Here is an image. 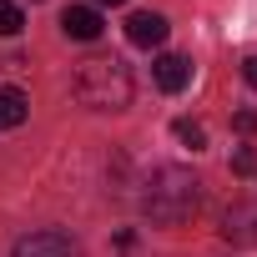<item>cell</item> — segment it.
I'll return each mask as SVG.
<instances>
[{"label": "cell", "instance_id": "cell-7", "mask_svg": "<svg viewBox=\"0 0 257 257\" xmlns=\"http://www.w3.org/2000/svg\"><path fill=\"white\" fill-rule=\"evenodd\" d=\"M61 31H66L71 41H96V36H101V11H96V6H66Z\"/></svg>", "mask_w": 257, "mask_h": 257}, {"label": "cell", "instance_id": "cell-13", "mask_svg": "<svg viewBox=\"0 0 257 257\" xmlns=\"http://www.w3.org/2000/svg\"><path fill=\"white\" fill-rule=\"evenodd\" d=\"M237 132H257V116L252 111H237Z\"/></svg>", "mask_w": 257, "mask_h": 257}, {"label": "cell", "instance_id": "cell-12", "mask_svg": "<svg viewBox=\"0 0 257 257\" xmlns=\"http://www.w3.org/2000/svg\"><path fill=\"white\" fill-rule=\"evenodd\" d=\"M242 76H247V86L257 91V56H247V61H242Z\"/></svg>", "mask_w": 257, "mask_h": 257}, {"label": "cell", "instance_id": "cell-3", "mask_svg": "<svg viewBox=\"0 0 257 257\" xmlns=\"http://www.w3.org/2000/svg\"><path fill=\"white\" fill-rule=\"evenodd\" d=\"M11 257H86V252H81V242H76L71 232H61V227H41V232L21 237Z\"/></svg>", "mask_w": 257, "mask_h": 257}, {"label": "cell", "instance_id": "cell-14", "mask_svg": "<svg viewBox=\"0 0 257 257\" xmlns=\"http://www.w3.org/2000/svg\"><path fill=\"white\" fill-rule=\"evenodd\" d=\"M96 6H126V0H96Z\"/></svg>", "mask_w": 257, "mask_h": 257}, {"label": "cell", "instance_id": "cell-6", "mask_svg": "<svg viewBox=\"0 0 257 257\" xmlns=\"http://www.w3.org/2000/svg\"><path fill=\"white\" fill-rule=\"evenodd\" d=\"M126 36H132V46H162L167 41V16H157V11H137L132 21H126Z\"/></svg>", "mask_w": 257, "mask_h": 257}, {"label": "cell", "instance_id": "cell-1", "mask_svg": "<svg viewBox=\"0 0 257 257\" xmlns=\"http://www.w3.org/2000/svg\"><path fill=\"white\" fill-rule=\"evenodd\" d=\"M202 202V182L187 172V167H157L147 177V192H142V212L157 222V227H177L197 212Z\"/></svg>", "mask_w": 257, "mask_h": 257}, {"label": "cell", "instance_id": "cell-5", "mask_svg": "<svg viewBox=\"0 0 257 257\" xmlns=\"http://www.w3.org/2000/svg\"><path fill=\"white\" fill-rule=\"evenodd\" d=\"M152 76H157V86L167 91V96H177V91H187V81H192V61L187 56H157V66H152Z\"/></svg>", "mask_w": 257, "mask_h": 257}, {"label": "cell", "instance_id": "cell-9", "mask_svg": "<svg viewBox=\"0 0 257 257\" xmlns=\"http://www.w3.org/2000/svg\"><path fill=\"white\" fill-rule=\"evenodd\" d=\"M21 26H26V11L16 0H0V36H21Z\"/></svg>", "mask_w": 257, "mask_h": 257}, {"label": "cell", "instance_id": "cell-2", "mask_svg": "<svg viewBox=\"0 0 257 257\" xmlns=\"http://www.w3.org/2000/svg\"><path fill=\"white\" fill-rule=\"evenodd\" d=\"M76 96L91 111H126L132 106V71L121 56H86L76 66Z\"/></svg>", "mask_w": 257, "mask_h": 257}, {"label": "cell", "instance_id": "cell-8", "mask_svg": "<svg viewBox=\"0 0 257 257\" xmlns=\"http://www.w3.org/2000/svg\"><path fill=\"white\" fill-rule=\"evenodd\" d=\"M26 116H31V96L16 91V86H0V132L26 126Z\"/></svg>", "mask_w": 257, "mask_h": 257}, {"label": "cell", "instance_id": "cell-11", "mask_svg": "<svg viewBox=\"0 0 257 257\" xmlns=\"http://www.w3.org/2000/svg\"><path fill=\"white\" fill-rule=\"evenodd\" d=\"M252 167H257V162H252V152L242 147V152L232 157V172H237V177H252Z\"/></svg>", "mask_w": 257, "mask_h": 257}, {"label": "cell", "instance_id": "cell-10", "mask_svg": "<svg viewBox=\"0 0 257 257\" xmlns=\"http://www.w3.org/2000/svg\"><path fill=\"white\" fill-rule=\"evenodd\" d=\"M172 132H177V142H182V147H192V152H202V147H207V132H202L197 121H187V116L172 126Z\"/></svg>", "mask_w": 257, "mask_h": 257}, {"label": "cell", "instance_id": "cell-4", "mask_svg": "<svg viewBox=\"0 0 257 257\" xmlns=\"http://www.w3.org/2000/svg\"><path fill=\"white\" fill-rule=\"evenodd\" d=\"M222 237H227V242H242V247H257V202H237V207H227V217H222Z\"/></svg>", "mask_w": 257, "mask_h": 257}]
</instances>
